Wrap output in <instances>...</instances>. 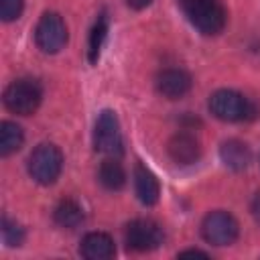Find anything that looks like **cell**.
Masks as SVG:
<instances>
[{
    "mask_svg": "<svg viewBox=\"0 0 260 260\" xmlns=\"http://www.w3.org/2000/svg\"><path fill=\"white\" fill-rule=\"evenodd\" d=\"M187 20L201 35H217L225 26V10L219 0H179Z\"/></svg>",
    "mask_w": 260,
    "mask_h": 260,
    "instance_id": "obj_1",
    "label": "cell"
},
{
    "mask_svg": "<svg viewBox=\"0 0 260 260\" xmlns=\"http://www.w3.org/2000/svg\"><path fill=\"white\" fill-rule=\"evenodd\" d=\"M209 110L217 120L242 122L254 116V108L246 95L236 89H217L209 95Z\"/></svg>",
    "mask_w": 260,
    "mask_h": 260,
    "instance_id": "obj_2",
    "label": "cell"
},
{
    "mask_svg": "<svg viewBox=\"0 0 260 260\" xmlns=\"http://www.w3.org/2000/svg\"><path fill=\"white\" fill-rule=\"evenodd\" d=\"M61 169H63V154L51 142L39 144L28 156V175L39 185H53L59 179Z\"/></svg>",
    "mask_w": 260,
    "mask_h": 260,
    "instance_id": "obj_3",
    "label": "cell"
},
{
    "mask_svg": "<svg viewBox=\"0 0 260 260\" xmlns=\"http://www.w3.org/2000/svg\"><path fill=\"white\" fill-rule=\"evenodd\" d=\"M43 89L35 79H16L4 89V106L12 114L30 116L39 110Z\"/></svg>",
    "mask_w": 260,
    "mask_h": 260,
    "instance_id": "obj_4",
    "label": "cell"
},
{
    "mask_svg": "<svg viewBox=\"0 0 260 260\" xmlns=\"http://www.w3.org/2000/svg\"><path fill=\"white\" fill-rule=\"evenodd\" d=\"M238 219L223 209L209 211L201 221V236L211 246H230L238 240Z\"/></svg>",
    "mask_w": 260,
    "mask_h": 260,
    "instance_id": "obj_5",
    "label": "cell"
},
{
    "mask_svg": "<svg viewBox=\"0 0 260 260\" xmlns=\"http://www.w3.org/2000/svg\"><path fill=\"white\" fill-rule=\"evenodd\" d=\"M93 146L98 152L118 158L124 152L122 144V132H120V120L114 110H102L95 122L93 130Z\"/></svg>",
    "mask_w": 260,
    "mask_h": 260,
    "instance_id": "obj_6",
    "label": "cell"
},
{
    "mask_svg": "<svg viewBox=\"0 0 260 260\" xmlns=\"http://www.w3.org/2000/svg\"><path fill=\"white\" fill-rule=\"evenodd\" d=\"M35 43L43 53H59L67 43L65 20L57 12H45L35 28Z\"/></svg>",
    "mask_w": 260,
    "mask_h": 260,
    "instance_id": "obj_7",
    "label": "cell"
},
{
    "mask_svg": "<svg viewBox=\"0 0 260 260\" xmlns=\"http://www.w3.org/2000/svg\"><path fill=\"white\" fill-rule=\"evenodd\" d=\"M124 240L134 252H150L162 244V228L152 219H132L124 230Z\"/></svg>",
    "mask_w": 260,
    "mask_h": 260,
    "instance_id": "obj_8",
    "label": "cell"
},
{
    "mask_svg": "<svg viewBox=\"0 0 260 260\" xmlns=\"http://www.w3.org/2000/svg\"><path fill=\"white\" fill-rule=\"evenodd\" d=\"M191 85H193V79L185 69L171 67V69H162L156 75V91L167 100H179L187 95Z\"/></svg>",
    "mask_w": 260,
    "mask_h": 260,
    "instance_id": "obj_9",
    "label": "cell"
},
{
    "mask_svg": "<svg viewBox=\"0 0 260 260\" xmlns=\"http://www.w3.org/2000/svg\"><path fill=\"white\" fill-rule=\"evenodd\" d=\"M167 152L169 156L177 162V165H193L199 160L201 156V146H199V140L189 134V132H177L169 138L167 142Z\"/></svg>",
    "mask_w": 260,
    "mask_h": 260,
    "instance_id": "obj_10",
    "label": "cell"
},
{
    "mask_svg": "<svg viewBox=\"0 0 260 260\" xmlns=\"http://www.w3.org/2000/svg\"><path fill=\"white\" fill-rule=\"evenodd\" d=\"M79 252L87 260H110L116 254V246L110 234L106 232H89L83 236Z\"/></svg>",
    "mask_w": 260,
    "mask_h": 260,
    "instance_id": "obj_11",
    "label": "cell"
},
{
    "mask_svg": "<svg viewBox=\"0 0 260 260\" xmlns=\"http://www.w3.org/2000/svg\"><path fill=\"white\" fill-rule=\"evenodd\" d=\"M132 177H134V191H136V197L140 199V203L154 205L160 197V185H158L154 173L148 167H144L142 162H136Z\"/></svg>",
    "mask_w": 260,
    "mask_h": 260,
    "instance_id": "obj_12",
    "label": "cell"
},
{
    "mask_svg": "<svg viewBox=\"0 0 260 260\" xmlns=\"http://www.w3.org/2000/svg\"><path fill=\"white\" fill-rule=\"evenodd\" d=\"M219 158H221L225 169H230L234 173H240V171L248 169V165L252 160V152H250V146L246 142H242L238 138H230V140L221 142Z\"/></svg>",
    "mask_w": 260,
    "mask_h": 260,
    "instance_id": "obj_13",
    "label": "cell"
},
{
    "mask_svg": "<svg viewBox=\"0 0 260 260\" xmlns=\"http://www.w3.org/2000/svg\"><path fill=\"white\" fill-rule=\"evenodd\" d=\"M98 179L100 183L108 189V191H120L124 185H126V171L124 167L118 162V158H106L102 165H100V171H98Z\"/></svg>",
    "mask_w": 260,
    "mask_h": 260,
    "instance_id": "obj_14",
    "label": "cell"
},
{
    "mask_svg": "<svg viewBox=\"0 0 260 260\" xmlns=\"http://www.w3.org/2000/svg\"><path fill=\"white\" fill-rule=\"evenodd\" d=\"M53 219H55L57 225L67 228V230H73V228H77L83 221V209L73 199H61L57 203L55 211H53Z\"/></svg>",
    "mask_w": 260,
    "mask_h": 260,
    "instance_id": "obj_15",
    "label": "cell"
},
{
    "mask_svg": "<svg viewBox=\"0 0 260 260\" xmlns=\"http://www.w3.org/2000/svg\"><path fill=\"white\" fill-rule=\"evenodd\" d=\"M24 142V132L16 122L4 120L0 124V154L2 156H10L12 152H16Z\"/></svg>",
    "mask_w": 260,
    "mask_h": 260,
    "instance_id": "obj_16",
    "label": "cell"
},
{
    "mask_svg": "<svg viewBox=\"0 0 260 260\" xmlns=\"http://www.w3.org/2000/svg\"><path fill=\"white\" fill-rule=\"evenodd\" d=\"M106 35H108V18H106V14H100V18L95 20V24L91 28L89 43H87V59H89V63H98V57H100L102 45L106 41Z\"/></svg>",
    "mask_w": 260,
    "mask_h": 260,
    "instance_id": "obj_17",
    "label": "cell"
},
{
    "mask_svg": "<svg viewBox=\"0 0 260 260\" xmlns=\"http://www.w3.org/2000/svg\"><path fill=\"white\" fill-rule=\"evenodd\" d=\"M2 240L6 246L10 248H16L24 242V230L18 221L10 219V217H4L2 219Z\"/></svg>",
    "mask_w": 260,
    "mask_h": 260,
    "instance_id": "obj_18",
    "label": "cell"
},
{
    "mask_svg": "<svg viewBox=\"0 0 260 260\" xmlns=\"http://www.w3.org/2000/svg\"><path fill=\"white\" fill-rule=\"evenodd\" d=\"M24 0H0V18L4 22L16 20L22 14Z\"/></svg>",
    "mask_w": 260,
    "mask_h": 260,
    "instance_id": "obj_19",
    "label": "cell"
},
{
    "mask_svg": "<svg viewBox=\"0 0 260 260\" xmlns=\"http://www.w3.org/2000/svg\"><path fill=\"white\" fill-rule=\"evenodd\" d=\"M250 211H252V217H254V221L260 225V191L252 197V201H250Z\"/></svg>",
    "mask_w": 260,
    "mask_h": 260,
    "instance_id": "obj_20",
    "label": "cell"
},
{
    "mask_svg": "<svg viewBox=\"0 0 260 260\" xmlns=\"http://www.w3.org/2000/svg\"><path fill=\"white\" fill-rule=\"evenodd\" d=\"M177 256H181V258H185V256H201V258H209V254L207 252H203V250H199V248H189V250H181Z\"/></svg>",
    "mask_w": 260,
    "mask_h": 260,
    "instance_id": "obj_21",
    "label": "cell"
},
{
    "mask_svg": "<svg viewBox=\"0 0 260 260\" xmlns=\"http://www.w3.org/2000/svg\"><path fill=\"white\" fill-rule=\"evenodd\" d=\"M150 2H152V0H126V4H128L130 8H134V10H142V8H146Z\"/></svg>",
    "mask_w": 260,
    "mask_h": 260,
    "instance_id": "obj_22",
    "label": "cell"
}]
</instances>
